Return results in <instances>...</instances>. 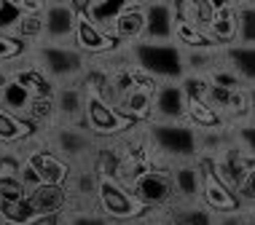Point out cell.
Masks as SVG:
<instances>
[{
	"instance_id": "obj_1",
	"label": "cell",
	"mask_w": 255,
	"mask_h": 225,
	"mask_svg": "<svg viewBox=\"0 0 255 225\" xmlns=\"http://www.w3.org/2000/svg\"><path fill=\"white\" fill-rule=\"evenodd\" d=\"M132 65L156 83H180L185 78V62H183V49L169 43H150L140 40L134 46H127Z\"/></svg>"
},
{
	"instance_id": "obj_2",
	"label": "cell",
	"mask_w": 255,
	"mask_h": 225,
	"mask_svg": "<svg viewBox=\"0 0 255 225\" xmlns=\"http://www.w3.org/2000/svg\"><path fill=\"white\" fill-rule=\"evenodd\" d=\"M32 62L54 86H73L81 83L86 75V57L75 46H54V43H35L27 46Z\"/></svg>"
},
{
	"instance_id": "obj_3",
	"label": "cell",
	"mask_w": 255,
	"mask_h": 225,
	"mask_svg": "<svg viewBox=\"0 0 255 225\" xmlns=\"http://www.w3.org/2000/svg\"><path fill=\"white\" fill-rule=\"evenodd\" d=\"M145 137L150 148L169 163H183V161H196L199 158V145H196V129L188 121L180 124H161V121H148L142 124Z\"/></svg>"
},
{
	"instance_id": "obj_4",
	"label": "cell",
	"mask_w": 255,
	"mask_h": 225,
	"mask_svg": "<svg viewBox=\"0 0 255 225\" xmlns=\"http://www.w3.org/2000/svg\"><path fill=\"white\" fill-rule=\"evenodd\" d=\"M46 145L51 153H57L70 169H94L97 161V140L86 132V126H51L43 132Z\"/></svg>"
},
{
	"instance_id": "obj_5",
	"label": "cell",
	"mask_w": 255,
	"mask_h": 225,
	"mask_svg": "<svg viewBox=\"0 0 255 225\" xmlns=\"http://www.w3.org/2000/svg\"><path fill=\"white\" fill-rule=\"evenodd\" d=\"M97 209L108 220L116 225L121 223H134L148 212L129 188H124L116 177H100V190H97Z\"/></svg>"
},
{
	"instance_id": "obj_6",
	"label": "cell",
	"mask_w": 255,
	"mask_h": 225,
	"mask_svg": "<svg viewBox=\"0 0 255 225\" xmlns=\"http://www.w3.org/2000/svg\"><path fill=\"white\" fill-rule=\"evenodd\" d=\"M19 169H22V182H24L27 193L35 190L38 185H65L73 172L57 153H51L49 145L30 153L27 158H22L19 161Z\"/></svg>"
},
{
	"instance_id": "obj_7",
	"label": "cell",
	"mask_w": 255,
	"mask_h": 225,
	"mask_svg": "<svg viewBox=\"0 0 255 225\" xmlns=\"http://www.w3.org/2000/svg\"><path fill=\"white\" fill-rule=\"evenodd\" d=\"M78 13L81 11H78V5H75V0H46V8L40 13L43 35H40L38 43L73 46Z\"/></svg>"
},
{
	"instance_id": "obj_8",
	"label": "cell",
	"mask_w": 255,
	"mask_h": 225,
	"mask_svg": "<svg viewBox=\"0 0 255 225\" xmlns=\"http://www.w3.org/2000/svg\"><path fill=\"white\" fill-rule=\"evenodd\" d=\"M84 126H86V132L97 140V137H121V134L129 132L134 124L129 118H124V115L116 110V107H110L108 102H102L94 91H86Z\"/></svg>"
},
{
	"instance_id": "obj_9",
	"label": "cell",
	"mask_w": 255,
	"mask_h": 225,
	"mask_svg": "<svg viewBox=\"0 0 255 225\" xmlns=\"http://www.w3.org/2000/svg\"><path fill=\"white\" fill-rule=\"evenodd\" d=\"M134 193V199L142 204L145 209H167L169 204L177 201L175 182L167 169H148L145 174L137 177V182L129 188Z\"/></svg>"
},
{
	"instance_id": "obj_10",
	"label": "cell",
	"mask_w": 255,
	"mask_h": 225,
	"mask_svg": "<svg viewBox=\"0 0 255 225\" xmlns=\"http://www.w3.org/2000/svg\"><path fill=\"white\" fill-rule=\"evenodd\" d=\"M253 166H255V161L237 145V140H231L229 145L210 161V169L215 172V177L231 190L234 196H237L239 185H242V180L247 177V172H250Z\"/></svg>"
},
{
	"instance_id": "obj_11",
	"label": "cell",
	"mask_w": 255,
	"mask_h": 225,
	"mask_svg": "<svg viewBox=\"0 0 255 225\" xmlns=\"http://www.w3.org/2000/svg\"><path fill=\"white\" fill-rule=\"evenodd\" d=\"M188 115V99L180 83H158L156 97H153V113L150 121H161V124H180Z\"/></svg>"
},
{
	"instance_id": "obj_12",
	"label": "cell",
	"mask_w": 255,
	"mask_h": 225,
	"mask_svg": "<svg viewBox=\"0 0 255 225\" xmlns=\"http://www.w3.org/2000/svg\"><path fill=\"white\" fill-rule=\"evenodd\" d=\"M156 80L148 78L142 73V78L137 80V86L127 94V99L121 102L119 113L124 118H129L132 124H148L150 121V113H153V97H156Z\"/></svg>"
},
{
	"instance_id": "obj_13",
	"label": "cell",
	"mask_w": 255,
	"mask_h": 225,
	"mask_svg": "<svg viewBox=\"0 0 255 225\" xmlns=\"http://www.w3.org/2000/svg\"><path fill=\"white\" fill-rule=\"evenodd\" d=\"M175 3H164V0H150L145 3V38L150 43H169L175 35Z\"/></svg>"
},
{
	"instance_id": "obj_14",
	"label": "cell",
	"mask_w": 255,
	"mask_h": 225,
	"mask_svg": "<svg viewBox=\"0 0 255 225\" xmlns=\"http://www.w3.org/2000/svg\"><path fill=\"white\" fill-rule=\"evenodd\" d=\"M54 107H57V126H84V110H86V91L81 83L73 86H57L54 91Z\"/></svg>"
},
{
	"instance_id": "obj_15",
	"label": "cell",
	"mask_w": 255,
	"mask_h": 225,
	"mask_svg": "<svg viewBox=\"0 0 255 225\" xmlns=\"http://www.w3.org/2000/svg\"><path fill=\"white\" fill-rule=\"evenodd\" d=\"M172 182H175V193L177 201H188L196 204L202 201V182H204V166L202 161H183V163H172L169 169Z\"/></svg>"
},
{
	"instance_id": "obj_16",
	"label": "cell",
	"mask_w": 255,
	"mask_h": 225,
	"mask_svg": "<svg viewBox=\"0 0 255 225\" xmlns=\"http://www.w3.org/2000/svg\"><path fill=\"white\" fill-rule=\"evenodd\" d=\"M132 0H75L78 11L97 27L100 32H105L108 38H113V27L119 22V16L127 11V5Z\"/></svg>"
},
{
	"instance_id": "obj_17",
	"label": "cell",
	"mask_w": 255,
	"mask_h": 225,
	"mask_svg": "<svg viewBox=\"0 0 255 225\" xmlns=\"http://www.w3.org/2000/svg\"><path fill=\"white\" fill-rule=\"evenodd\" d=\"M73 46L84 54L86 59L92 57H102V54H110L113 49H119L113 38H108L105 32H100L84 13H78V24H75V38H73Z\"/></svg>"
},
{
	"instance_id": "obj_18",
	"label": "cell",
	"mask_w": 255,
	"mask_h": 225,
	"mask_svg": "<svg viewBox=\"0 0 255 225\" xmlns=\"http://www.w3.org/2000/svg\"><path fill=\"white\" fill-rule=\"evenodd\" d=\"M202 161V158H199ZM204 166V182H202V204L210 209L212 215H223V212H234L239 209L237 204V196L231 193L229 188L215 177V172L210 169V161H202Z\"/></svg>"
},
{
	"instance_id": "obj_19",
	"label": "cell",
	"mask_w": 255,
	"mask_h": 225,
	"mask_svg": "<svg viewBox=\"0 0 255 225\" xmlns=\"http://www.w3.org/2000/svg\"><path fill=\"white\" fill-rule=\"evenodd\" d=\"M142 38H145V3L132 0L113 27V40L119 46H134Z\"/></svg>"
},
{
	"instance_id": "obj_20",
	"label": "cell",
	"mask_w": 255,
	"mask_h": 225,
	"mask_svg": "<svg viewBox=\"0 0 255 225\" xmlns=\"http://www.w3.org/2000/svg\"><path fill=\"white\" fill-rule=\"evenodd\" d=\"M158 220L161 225H215V215L202 201H175L167 209H158Z\"/></svg>"
},
{
	"instance_id": "obj_21",
	"label": "cell",
	"mask_w": 255,
	"mask_h": 225,
	"mask_svg": "<svg viewBox=\"0 0 255 225\" xmlns=\"http://www.w3.org/2000/svg\"><path fill=\"white\" fill-rule=\"evenodd\" d=\"M207 38L215 49L237 46V3H215V16L207 30Z\"/></svg>"
},
{
	"instance_id": "obj_22",
	"label": "cell",
	"mask_w": 255,
	"mask_h": 225,
	"mask_svg": "<svg viewBox=\"0 0 255 225\" xmlns=\"http://www.w3.org/2000/svg\"><path fill=\"white\" fill-rule=\"evenodd\" d=\"M27 201L38 220H46V217H57L67 209V190L65 185H38L27 193Z\"/></svg>"
},
{
	"instance_id": "obj_23",
	"label": "cell",
	"mask_w": 255,
	"mask_h": 225,
	"mask_svg": "<svg viewBox=\"0 0 255 225\" xmlns=\"http://www.w3.org/2000/svg\"><path fill=\"white\" fill-rule=\"evenodd\" d=\"M223 65L247 88L255 86V46H229V49H223Z\"/></svg>"
},
{
	"instance_id": "obj_24",
	"label": "cell",
	"mask_w": 255,
	"mask_h": 225,
	"mask_svg": "<svg viewBox=\"0 0 255 225\" xmlns=\"http://www.w3.org/2000/svg\"><path fill=\"white\" fill-rule=\"evenodd\" d=\"M175 13H177V22L196 27L207 35L212 16H215V3H210V0H183V3H175Z\"/></svg>"
},
{
	"instance_id": "obj_25",
	"label": "cell",
	"mask_w": 255,
	"mask_h": 225,
	"mask_svg": "<svg viewBox=\"0 0 255 225\" xmlns=\"http://www.w3.org/2000/svg\"><path fill=\"white\" fill-rule=\"evenodd\" d=\"M183 62H185V75H202L207 78L212 70H218L223 62V49H191L183 51Z\"/></svg>"
},
{
	"instance_id": "obj_26",
	"label": "cell",
	"mask_w": 255,
	"mask_h": 225,
	"mask_svg": "<svg viewBox=\"0 0 255 225\" xmlns=\"http://www.w3.org/2000/svg\"><path fill=\"white\" fill-rule=\"evenodd\" d=\"M30 134H35V129L27 124V121L16 118V115H11L8 110L0 107V148L8 150L13 145H19L22 140H27Z\"/></svg>"
},
{
	"instance_id": "obj_27",
	"label": "cell",
	"mask_w": 255,
	"mask_h": 225,
	"mask_svg": "<svg viewBox=\"0 0 255 225\" xmlns=\"http://www.w3.org/2000/svg\"><path fill=\"white\" fill-rule=\"evenodd\" d=\"M237 46H255V3H237Z\"/></svg>"
},
{
	"instance_id": "obj_28",
	"label": "cell",
	"mask_w": 255,
	"mask_h": 225,
	"mask_svg": "<svg viewBox=\"0 0 255 225\" xmlns=\"http://www.w3.org/2000/svg\"><path fill=\"white\" fill-rule=\"evenodd\" d=\"M172 43L180 46L183 51H191V49H212L210 38L204 35L202 30L185 24V22H175V35H172Z\"/></svg>"
},
{
	"instance_id": "obj_29",
	"label": "cell",
	"mask_w": 255,
	"mask_h": 225,
	"mask_svg": "<svg viewBox=\"0 0 255 225\" xmlns=\"http://www.w3.org/2000/svg\"><path fill=\"white\" fill-rule=\"evenodd\" d=\"M57 225H116L113 220H108L100 209H89V212H73V209H65L57 217Z\"/></svg>"
},
{
	"instance_id": "obj_30",
	"label": "cell",
	"mask_w": 255,
	"mask_h": 225,
	"mask_svg": "<svg viewBox=\"0 0 255 225\" xmlns=\"http://www.w3.org/2000/svg\"><path fill=\"white\" fill-rule=\"evenodd\" d=\"M231 132H234V140H237V145L245 150L247 155L255 161V124H237V126H231Z\"/></svg>"
},
{
	"instance_id": "obj_31",
	"label": "cell",
	"mask_w": 255,
	"mask_h": 225,
	"mask_svg": "<svg viewBox=\"0 0 255 225\" xmlns=\"http://www.w3.org/2000/svg\"><path fill=\"white\" fill-rule=\"evenodd\" d=\"M237 204H239V209H247V212L255 209V166L247 172V177L237 190Z\"/></svg>"
},
{
	"instance_id": "obj_32",
	"label": "cell",
	"mask_w": 255,
	"mask_h": 225,
	"mask_svg": "<svg viewBox=\"0 0 255 225\" xmlns=\"http://www.w3.org/2000/svg\"><path fill=\"white\" fill-rule=\"evenodd\" d=\"M24 51H27V46L16 43V40H11L5 35H0V65L11 62V59H16V57H22Z\"/></svg>"
},
{
	"instance_id": "obj_33",
	"label": "cell",
	"mask_w": 255,
	"mask_h": 225,
	"mask_svg": "<svg viewBox=\"0 0 255 225\" xmlns=\"http://www.w3.org/2000/svg\"><path fill=\"white\" fill-rule=\"evenodd\" d=\"M247 124H255V86L247 88Z\"/></svg>"
},
{
	"instance_id": "obj_34",
	"label": "cell",
	"mask_w": 255,
	"mask_h": 225,
	"mask_svg": "<svg viewBox=\"0 0 255 225\" xmlns=\"http://www.w3.org/2000/svg\"><path fill=\"white\" fill-rule=\"evenodd\" d=\"M3 153H5V150H3V148H0V158H3Z\"/></svg>"
},
{
	"instance_id": "obj_35",
	"label": "cell",
	"mask_w": 255,
	"mask_h": 225,
	"mask_svg": "<svg viewBox=\"0 0 255 225\" xmlns=\"http://www.w3.org/2000/svg\"><path fill=\"white\" fill-rule=\"evenodd\" d=\"M253 223H255V209H253Z\"/></svg>"
},
{
	"instance_id": "obj_36",
	"label": "cell",
	"mask_w": 255,
	"mask_h": 225,
	"mask_svg": "<svg viewBox=\"0 0 255 225\" xmlns=\"http://www.w3.org/2000/svg\"><path fill=\"white\" fill-rule=\"evenodd\" d=\"M0 225H5V223H3V220H0Z\"/></svg>"
}]
</instances>
